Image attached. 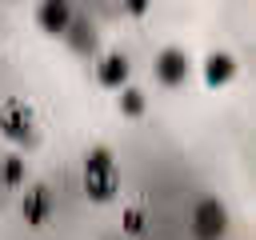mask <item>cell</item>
Wrapping results in <instances>:
<instances>
[{"mask_svg":"<svg viewBox=\"0 0 256 240\" xmlns=\"http://www.w3.org/2000/svg\"><path fill=\"white\" fill-rule=\"evenodd\" d=\"M184 76H188V56H184L180 48H168V52L156 56V80H160V84L176 88Z\"/></svg>","mask_w":256,"mask_h":240,"instance_id":"1","label":"cell"},{"mask_svg":"<svg viewBox=\"0 0 256 240\" xmlns=\"http://www.w3.org/2000/svg\"><path fill=\"white\" fill-rule=\"evenodd\" d=\"M236 72V64H232V56H224V52H216L212 60H208V84L216 88V84H224L228 76Z\"/></svg>","mask_w":256,"mask_h":240,"instance_id":"2","label":"cell"},{"mask_svg":"<svg viewBox=\"0 0 256 240\" xmlns=\"http://www.w3.org/2000/svg\"><path fill=\"white\" fill-rule=\"evenodd\" d=\"M124 76H128V60H124V56H112V60L100 68V80H104V84H120Z\"/></svg>","mask_w":256,"mask_h":240,"instance_id":"3","label":"cell"},{"mask_svg":"<svg viewBox=\"0 0 256 240\" xmlns=\"http://www.w3.org/2000/svg\"><path fill=\"white\" fill-rule=\"evenodd\" d=\"M120 108H128V112L136 116V112L144 108V96H140V92H132V88H124V96H120Z\"/></svg>","mask_w":256,"mask_h":240,"instance_id":"4","label":"cell"},{"mask_svg":"<svg viewBox=\"0 0 256 240\" xmlns=\"http://www.w3.org/2000/svg\"><path fill=\"white\" fill-rule=\"evenodd\" d=\"M20 172H24V160H20V156L4 160V176H8V184H16V180H20Z\"/></svg>","mask_w":256,"mask_h":240,"instance_id":"5","label":"cell"}]
</instances>
